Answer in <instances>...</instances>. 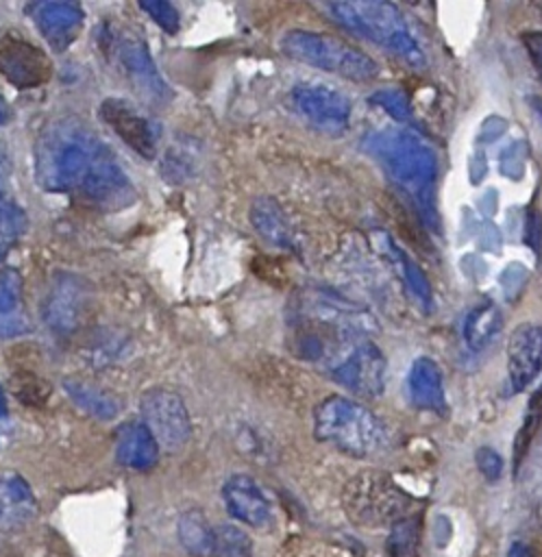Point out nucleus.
<instances>
[{"label":"nucleus","instance_id":"7ed1b4c3","mask_svg":"<svg viewBox=\"0 0 542 557\" xmlns=\"http://www.w3.org/2000/svg\"><path fill=\"white\" fill-rule=\"evenodd\" d=\"M313 435L353 457H368L385 442L381 420L366 405L344 396H327L316 405Z\"/></svg>","mask_w":542,"mask_h":557},{"label":"nucleus","instance_id":"9d476101","mask_svg":"<svg viewBox=\"0 0 542 557\" xmlns=\"http://www.w3.org/2000/svg\"><path fill=\"white\" fill-rule=\"evenodd\" d=\"M102 122L137 154L155 159L161 139V126L157 120L141 113L133 102L122 98H107L100 102Z\"/></svg>","mask_w":542,"mask_h":557},{"label":"nucleus","instance_id":"2eb2a0df","mask_svg":"<svg viewBox=\"0 0 542 557\" xmlns=\"http://www.w3.org/2000/svg\"><path fill=\"white\" fill-rule=\"evenodd\" d=\"M542 370V324H518L507 342V376L514 392L529 387Z\"/></svg>","mask_w":542,"mask_h":557},{"label":"nucleus","instance_id":"72a5a7b5","mask_svg":"<svg viewBox=\"0 0 542 557\" xmlns=\"http://www.w3.org/2000/svg\"><path fill=\"white\" fill-rule=\"evenodd\" d=\"M403 259V272H405V278L409 281V285H411V289L429 305V300H431V285H429V281H427V276H424V272L411 261V259H407L405 255L401 257Z\"/></svg>","mask_w":542,"mask_h":557},{"label":"nucleus","instance_id":"20e7f679","mask_svg":"<svg viewBox=\"0 0 542 557\" xmlns=\"http://www.w3.org/2000/svg\"><path fill=\"white\" fill-rule=\"evenodd\" d=\"M329 11L346 30L387 48L414 67L424 65V54L394 4L381 0L333 2L329 4Z\"/></svg>","mask_w":542,"mask_h":557},{"label":"nucleus","instance_id":"f704fd0d","mask_svg":"<svg viewBox=\"0 0 542 557\" xmlns=\"http://www.w3.org/2000/svg\"><path fill=\"white\" fill-rule=\"evenodd\" d=\"M520 41L535 67V72L542 76V33L538 30H527L520 35Z\"/></svg>","mask_w":542,"mask_h":557},{"label":"nucleus","instance_id":"2f4dec72","mask_svg":"<svg viewBox=\"0 0 542 557\" xmlns=\"http://www.w3.org/2000/svg\"><path fill=\"white\" fill-rule=\"evenodd\" d=\"M370 100L374 104H379L381 109H385L396 120H409L411 117V104H409L407 96L398 89H381V91L372 94Z\"/></svg>","mask_w":542,"mask_h":557},{"label":"nucleus","instance_id":"f03ea898","mask_svg":"<svg viewBox=\"0 0 542 557\" xmlns=\"http://www.w3.org/2000/svg\"><path fill=\"white\" fill-rule=\"evenodd\" d=\"M364 148L383 165L390 181L414 200L424 222L433 224L435 152L418 135L401 128H385L364 137Z\"/></svg>","mask_w":542,"mask_h":557},{"label":"nucleus","instance_id":"ddd939ff","mask_svg":"<svg viewBox=\"0 0 542 557\" xmlns=\"http://www.w3.org/2000/svg\"><path fill=\"white\" fill-rule=\"evenodd\" d=\"M85 309H87V285L70 272L54 274L41 309V315L48 329L61 335L74 333L83 322Z\"/></svg>","mask_w":542,"mask_h":557},{"label":"nucleus","instance_id":"7c9ffc66","mask_svg":"<svg viewBox=\"0 0 542 557\" xmlns=\"http://www.w3.org/2000/svg\"><path fill=\"white\" fill-rule=\"evenodd\" d=\"M139 9L146 11L165 33L174 35L178 30V11L174 4L165 0H144L139 2Z\"/></svg>","mask_w":542,"mask_h":557},{"label":"nucleus","instance_id":"0eeeda50","mask_svg":"<svg viewBox=\"0 0 542 557\" xmlns=\"http://www.w3.org/2000/svg\"><path fill=\"white\" fill-rule=\"evenodd\" d=\"M344 505L350 518L361 524H381L401 520V511L407 505L405 494L381 474H361L346 485Z\"/></svg>","mask_w":542,"mask_h":557},{"label":"nucleus","instance_id":"473e14b6","mask_svg":"<svg viewBox=\"0 0 542 557\" xmlns=\"http://www.w3.org/2000/svg\"><path fill=\"white\" fill-rule=\"evenodd\" d=\"M475 461H477L479 472H481L488 481L501 479V474H503V459H501V455H498L494 448L481 446V448L475 453Z\"/></svg>","mask_w":542,"mask_h":557},{"label":"nucleus","instance_id":"9b49d317","mask_svg":"<svg viewBox=\"0 0 542 557\" xmlns=\"http://www.w3.org/2000/svg\"><path fill=\"white\" fill-rule=\"evenodd\" d=\"M300 313L307 324L340 335L366 337V331L372 326L370 315L361 307L329 292H313L311 296H303Z\"/></svg>","mask_w":542,"mask_h":557},{"label":"nucleus","instance_id":"b1692460","mask_svg":"<svg viewBox=\"0 0 542 557\" xmlns=\"http://www.w3.org/2000/svg\"><path fill=\"white\" fill-rule=\"evenodd\" d=\"M503 329V313L494 302L477 305L464 322V339L468 348L483 350Z\"/></svg>","mask_w":542,"mask_h":557},{"label":"nucleus","instance_id":"f3484780","mask_svg":"<svg viewBox=\"0 0 542 557\" xmlns=\"http://www.w3.org/2000/svg\"><path fill=\"white\" fill-rule=\"evenodd\" d=\"M222 498L231 516L244 524L263 527L270 520V503L248 474L229 476L222 487Z\"/></svg>","mask_w":542,"mask_h":557},{"label":"nucleus","instance_id":"c756f323","mask_svg":"<svg viewBox=\"0 0 542 557\" xmlns=\"http://www.w3.org/2000/svg\"><path fill=\"white\" fill-rule=\"evenodd\" d=\"M161 176L172 183L181 185L194 176V157L185 148H168V152L159 161Z\"/></svg>","mask_w":542,"mask_h":557},{"label":"nucleus","instance_id":"58836bf2","mask_svg":"<svg viewBox=\"0 0 542 557\" xmlns=\"http://www.w3.org/2000/svg\"><path fill=\"white\" fill-rule=\"evenodd\" d=\"M7 416V400H4V394L0 389V420Z\"/></svg>","mask_w":542,"mask_h":557},{"label":"nucleus","instance_id":"c85d7f7f","mask_svg":"<svg viewBox=\"0 0 542 557\" xmlns=\"http://www.w3.org/2000/svg\"><path fill=\"white\" fill-rule=\"evenodd\" d=\"M26 231V215L24 211L0 196V261L7 257V252L13 248V244L22 237Z\"/></svg>","mask_w":542,"mask_h":557},{"label":"nucleus","instance_id":"4be33fe9","mask_svg":"<svg viewBox=\"0 0 542 557\" xmlns=\"http://www.w3.org/2000/svg\"><path fill=\"white\" fill-rule=\"evenodd\" d=\"M250 222L257 235L266 239L270 246H276V248L294 246L292 224L274 198L270 196L255 198L250 205Z\"/></svg>","mask_w":542,"mask_h":557},{"label":"nucleus","instance_id":"1a4fd4ad","mask_svg":"<svg viewBox=\"0 0 542 557\" xmlns=\"http://www.w3.org/2000/svg\"><path fill=\"white\" fill-rule=\"evenodd\" d=\"M109 48L113 50V54L122 67V74L126 76L131 87L144 100H148L150 104H157V107H163L165 102H170L172 91H170L168 83L161 78V74L141 39L113 35V37H109Z\"/></svg>","mask_w":542,"mask_h":557},{"label":"nucleus","instance_id":"f8f14e48","mask_svg":"<svg viewBox=\"0 0 542 557\" xmlns=\"http://www.w3.org/2000/svg\"><path fill=\"white\" fill-rule=\"evenodd\" d=\"M292 100L296 111L324 133H342L348 126L350 100L329 85H296Z\"/></svg>","mask_w":542,"mask_h":557},{"label":"nucleus","instance_id":"aec40b11","mask_svg":"<svg viewBox=\"0 0 542 557\" xmlns=\"http://www.w3.org/2000/svg\"><path fill=\"white\" fill-rule=\"evenodd\" d=\"M407 389L414 407L424 411H444V381L438 363L429 357H418L407 374Z\"/></svg>","mask_w":542,"mask_h":557},{"label":"nucleus","instance_id":"423d86ee","mask_svg":"<svg viewBox=\"0 0 542 557\" xmlns=\"http://www.w3.org/2000/svg\"><path fill=\"white\" fill-rule=\"evenodd\" d=\"M281 48L287 57L300 63L333 72L350 81L366 83L379 74V65L370 54L324 33L294 28L283 35Z\"/></svg>","mask_w":542,"mask_h":557},{"label":"nucleus","instance_id":"a878e982","mask_svg":"<svg viewBox=\"0 0 542 557\" xmlns=\"http://www.w3.org/2000/svg\"><path fill=\"white\" fill-rule=\"evenodd\" d=\"M418 546H420V520L418 518L396 520L387 535L390 557H416Z\"/></svg>","mask_w":542,"mask_h":557},{"label":"nucleus","instance_id":"bb28decb","mask_svg":"<svg viewBox=\"0 0 542 557\" xmlns=\"http://www.w3.org/2000/svg\"><path fill=\"white\" fill-rule=\"evenodd\" d=\"M540 424H542V387L531 396V400L527 405L525 420H522V424L518 429V435L514 440V468L516 470L520 468V461L525 459V455L531 446V440L535 437Z\"/></svg>","mask_w":542,"mask_h":557},{"label":"nucleus","instance_id":"393cba45","mask_svg":"<svg viewBox=\"0 0 542 557\" xmlns=\"http://www.w3.org/2000/svg\"><path fill=\"white\" fill-rule=\"evenodd\" d=\"M178 540L185 546V550L194 557L213 555V529L198 509L185 511L178 518Z\"/></svg>","mask_w":542,"mask_h":557},{"label":"nucleus","instance_id":"6e6552de","mask_svg":"<svg viewBox=\"0 0 542 557\" xmlns=\"http://www.w3.org/2000/svg\"><path fill=\"white\" fill-rule=\"evenodd\" d=\"M141 422L152 433L157 444L176 450L192 437V420L183 398L165 387H152L144 392L139 400Z\"/></svg>","mask_w":542,"mask_h":557},{"label":"nucleus","instance_id":"6ab92c4d","mask_svg":"<svg viewBox=\"0 0 542 557\" xmlns=\"http://www.w3.org/2000/svg\"><path fill=\"white\" fill-rule=\"evenodd\" d=\"M37 516V500L20 474L0 476V531H15Z\"/></svg>","mask_w":542,"mask_h":557},{"label":"nucleus","instance_id":"f257e3e1","mask_svg":"<svg viewBox=\"0 0 542 557\" xmlns=\"http://www.w3.org/2000/svg\"><path fill=\"white\" fill-rule=\"evenodd\" d=\"M111 148L81 120L48 122L35 141V178L46 191H81Z\"/></svg>","mask_w":542,"mask_h":557},{"label":"nucleus","instance_id":"4c0bfd02","mask_svg":"<svg viewBox=\"0 0 542 557\" xmlns=\"http://www.w3.org/2000/svg\"><path fill=\"white\" fill-rule=\"evenodd\" d=\"M7 120H9V107H7L4 98L0 96V126H2V124H7Z\"/></svg>","mask_w":542,"mask_h":557},{"label":"nucleus","instance_id":"dca6fc26","mask_svg":"<svg viewBox=\"0 0 542 557\" xmlns=\"http://www.w3.org/2000/svg\"><path fill=\"white\" fill-rule=\"evenodd\" d=\"M83 9L76 2H37L33 7V22L41 37L54 52H63L78 35L83 26Z\"/></svg>","mask_w":542,"mask_h":557},{"label":"nucleus","instance_id":"39448f33","mask_svg":"<svg viewBox=\"0 0 542 557\" xmlns=\"http://www.w3.org/2000/svg\"><path fill=\"white\" fill-rule=\"evenodd\" d=\"M320 361L355 396L377 398L385 389V357L368 337L327 333Z\"/></svg>","mask_w":542,"mask_h":557},{"label":"nucleus","instance_id":"4468645a","mask_svg":"<svg viewBox=\"0 0 542 557\" xmlns=\"http://www.w3.org/2000/svg\"><path fill=\"white\" fill-rule=\"evenodd\" d=\"M0 74L17 89H33L50 78L52 65L35 44L7 35L0 41Z\"/></svg>","mask_w":542,"mask_h":557},{"label":"nucleus","instance_id":"a211bd4d","mask_svg":"<svg viewBox=\"0 0 542 557\" xmlns=\"http://www.w3.org/2000/svg\"><path fill=\"white\" fill-rule=\"evenodd\" d=\"M115 457L133 470H148L159 459V444L144 422L131 420L115 431Z\"/></svg>","mask_w":542,"mask_h":557},{"label":"nucleus","instance_id":"e433bc0d","mask_svg":"<svg viewBox=\"0 0 542 557\" xmlns=\"http://www.w3.org/2000/svg\"><path fill=\"white\" fill-rule=\"evenodd\" d=\"M507 557H535V553H533V548H531L529 544H525V542H514V544L509 546V550H507Z\"/></svg>","mask_w":542,"mask_h":557},{"label":"nucleus","instance_id":"5701e85b","mask_svg":"<svg viewBox=\"0 0 542 557\" xmlns=\"http://www.w3.org/2000/svg\"><path fill=\"white\" fill-rule=\"evenodd\" d=\"M63 387L74 405H78L85 413H89L98 420H111L120 413L118 398L102 387H96L91 383L76 381V379H65Z\"/></svg>","mask_w":542,"mask_h":557},{"label":"nucleus","instance_id":"c9c22d12","mask_svg":"<svg viewBox=\"0 0 542 557\" xmlns=\"http://www.w3.org/2000/svg\"><path fill=\"white\" fill-rule=\"evenodd\" d=\"M540 237H542V218L535 215V213H529V218H527V242H529V246L538 250Z\"/></svg>","mask_w":542,"mask_h":557},{"label":"nucleus","instance_id":"412c9836","mask_svg":"<svg viewBox=\"0 0 542 557\" xmlns=\"http://www.w3.org/2000/svg\"><path fill=\"white\" fill-rule=\"evenodd\" d=\"M28 331L22 300V276L15 268L0 270V339H11Z\"/></svg>","mask_w":542,"mask_h":557},{"label":"nucleus","instance_id":"cd10ccee","mask_svg":"<svg viewBox=\"0 0 542 557\" xmlns=\"http://www.w3.org/2000/svg\"><path fill=\"white\" fill-rule=\"evenodd\" d=\"M213 555L215 557H250L252 540L235 524H220L213 531Z\"/></svg>","mask_w":542,"mask_h":557}]
</instances>
